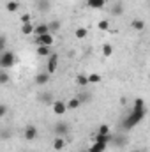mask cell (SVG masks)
<instances>
[{
    "label": "cell",
    "instance_id": "obj_1",
    "mask_svg": "<svg viewBox=\"0 0 150 152\" xmlns=\"http://www.w3.org/2000/svg\"><path fill=\"white\" fill-rule=\"evenodd\" d=\"M145 117H147L145 101H143L141 97H138V99H136V103H134V108H133L131 115L124 120V127H125V129H133V127H136V126L145 118Z\"/></svg>",
    "mask_w": 150,
    "mask_h": 152
},
{
    "label": "cell",
    "instance_id": "obj_2",
    "mask_svg": "<svg viewBox=\"0 0 150 152\" xmlns=\"http://www.w3.org/2000/svg\"><path fill=\"white\" fill-rule=\"evenodd\" d=\"M16 64V55L12 53V51H9V50H5V51H2V55H0V69H9V67H12Z\"/></svg>",
    "mask_w": 150,
    "mask_h": 152
},
{
    "label": "cell",
    "instance_id": "obj_3",
    "mask_svg": "<svg viewBox=\"0 0 150 152\" xmlns=\"http://www.w3.org/2000/svg\"><path fill=\"white\" fill-rule=\"evenodd\" d=\"M34 41H36V44L37 46H53V42H55V36L53 34H42V36H34Z\"/></svg>",
    "mask_w": 150,
    "mask_h": 152
},
{
    "label": "cell",
    "instance_id": "obj_4",
    "mask_svg": "<svg viewBox=\"0 0 150 152\" xmlns=\"http://www.w3.org/2000/svg\"><path fill=\"white\" fill-rule=\"evenodd\" d=\"M57 67H58V55H57V53H51V55L48 57L46 73H48V75H53V73L57 71Z\"/></svg>",
    "mask_w": 150,
    "mask_h": 152
},
{
    "label": "cell",
    "instance_id": "obj_5",
    "mask_svg": "<svg viewBox=\"0 0 150 152\" xmlns=\"http://www.w3.org/2000/svg\"><path fill=\"white\" fill-rule=\"evenodd\" d=\"M51 110H53V113L57 115V117H62V115H66V112H67V106H66L64 101H53L51 103Z\"/></svg>",
    "mask_w": 150,
    "mask_h": 152
},
{
    "label": "cell",
    "instance_id": "obj_6",
    "mask_svg": "<svg viewBox=\"0 0 150 152\" xmlns=\"http://www.w3.org/2000/svg\"><path fill=\"white\" fill-rule=\"evenodd\" d=\"M23 138L28 140V142L36 140V138H37V127H36V126H27L25 131H23Z\"/></svg>",
    "mask_w": 150,
    "mask_h": 152
},
{
    "label": "cell",
    "instance_id": "obj_7",
    "mask_svg": "<svg viewBox=\"0 0 150 152\" xmlns=\"http://www.w3.org/2000/svg\"><path fill=\"white\" fill-rule=\"evenodd\" d=\"M92 142H97V143H103V145H106L108 147V143L111 142V133L110 134H92Z\"/></svg>",
    "mask_w": 150,
    "mask_h": 152
},
{
    "label": "cell",
    "instance_id": "obj_8",
    "mask_svg": "<svg viewBox=\"0 0 150 152\" xmlns=\"http://www.w3.org/2000/svg\"><path fill=\"white\" fill-rule=\"evenodd\" d=\"M50 32V28H48V25L46 23H39L34 27V36H42V34H48Z\"/></svg>",
    "mask_w": 150,
    "mask_h": 152
},
{
    "label": "cell",
    "instance_id": "obj_9",
    "mask_svg": "<svg viewBox=\"0 0 150 152\" xmlns=\"http://www.w3.org/2000/svg\"><path fill=\"white\" fill-rule=\"evenodd\" d=\"M37 55L42 58H48L51 55V48L50 46H37Z\"/></svg>",
    "mask_w": 150,
    "mask_h": 152
},
{
    "label": "cell",
    "instance_id": "obj_10",
    "mask_svg": "<svg viewBox=\"0 0 150 152\" xmlns=\"http://www.w3.org/2000/svg\"><path fill=\"white\" fill-rule=\"evenodd\" d=\"M34 23H25V25H21V34L23 36H34Z\"/></svg>",
    "mask_w": 150,
    "mask_h": 152
},
{
    "label": "cell",
    "instance_id": "obj_11",
    "mask_svg": "<svg viewBox=\"0 0 150 152\" xmlns=\"http://www.w3.org/2000/svg\"><path fill=\"white\" fill-rule=\"evenodd\" d=\"M87 5L92 9H103L106 5V2L104 0H87Z\"/></svg>",
    "mask_w": 150,
    "mask_h": 152
},
{
    "label": "cell",
    "instance_id": "obj_12",
    "mask_svg": "<svg viewBox=\"0 0 150 152\" xmlns=\"http://www.w3.org/2000/svg\"><path fill=\"white\" fill-rule=\"evenodd\" d=\"M64 147H66V140H64L62 136H57V138L53 140V149H55V151H62Z\"/></svg>",
    "mask_w": 150,
    "mask_h": 152
},
{
    "label": "cell",
    "instance_id": "obj_13",
    "mask_svg": "<svg viewBox=\"0 0 150 152\" xmlns=\"http://www.w3.org/2000/svg\"><path fill=\"white\" fill-rule=\"evenodd\" d=\"M50 76L51 75H48V73H41V75L36 76V83H37V85H46V83L50 81Z\"/></svg>",
    "mask_w": 150,
    "mask_h": 152
},
{
    "label": "cell",
    "instance_id": "obj_14",
    "mask_svg": "<svg viewBox=\"0 0 150 152\" xmlns=\"http://www.w3.org/2000/svg\"><path fill=\"white\" fill-rule=\"evenodd\" d=\"M104 151H106V145L97 143V142H92V145L88 147V152H104Z\"/></svg>",
    "mask_w": 150,
    "mask_h": 152
},
{
    "label": "cell",
    "instance_id": "obj_15",
    "mask_svg": "<svg viewBox=\"0 0 150 152\" xmlns=\"http://www.w3.org/2000/svg\"><path fill=\"white\" fill-rule=\"evenodd\" d=\"M5 9H7L9 12H16V11L20 9V4H18L16 0H9V2L5 4Z\"/></svg>",
    "mask_w": 150,
    "mask_h": 152
},
{
    "label": "cell",
    "instance_id": "obj_16",
    "mask_svg": "<svg viewBox=\"0 0 150 152\" xmlns=\"http://www.w3.org/2000/svg\"><path fill=\"white\" fill-rule=\"evenodd\" d=\"M66 106H67V110H76V108H79V106H81V103H79V99H78V97H73L71 101H67V103H66Z\"/></svg>",
    "mask_w": 150,
    "mask_h": 152
},
{
    "label": "cell",
    "instance_id": "obj_17",
    "mask_svg": "<svg viewBox=\"0 0 150 152\" xmlns=\"http://www.w3.org/2000/svg\"><path fill=\"white\" fill-rule=\"evenodd\" d=\"M131 25H133V28H134V30H138V32H141V30L145 28V21H143V20H134Z\"/></svg>",
    "mask_w": 150,
    "mask_h": 152
},
{
    "label": "cell",
    "instance_id": "obj_18",
    "mask_svg": "<svg viewBox=\"0 0 150 152\" xmlns=\"http://www.w3.org/2000/svg\"><path fill=\"white\" fill-rule=\"evenodd\" d=\"M87 80H88V83H99L103 78L99 73H92V75H87Z\"/></svg>",
    "mask_w": 150,
    "mask_h": 152
},
{
    "label": "cell",
    "instance_id": "obj_19",
    "mask_svg": "<svg viewBox=\"0 0 150 152\" xmlns=\"http://www.w3.org/2000/svg\"><path fill=\"white\" fill-rule=\"evenodd\" d=\"M9 80H11L9 73H7L5 69H2V71H0V85H5V83H9Z\"/></svg>",
    "mask_w": 150,
    "mask_h": 152
},
{
    "label": "cell",
    "instance_id": "obj_20",
    "mask_svg": "<svg viewBox=\"0 0 150 152\" xmlns=\"http://www.w3.org/2000/svg\"><path fill=\"white\" fill-rule=\"evenodd\" d=\"M97 28H99V30H103V32L110 30V20H101V21L97 23Z\"/></svg>",
    "mask_w": 150,
    "mask_h": 152
},
{
    "label": "cell",
    "instance_id": "obj_21",
    "mask_svg": "<svg viewBox=\"0 0 150 152\" xmlns=\"http://www.w3.org/2000/svg\"><path fill=\"white\" fill-rule=\"evenodd\" d=\"M76 83H78L79 87H87V85H88L87 75H79V76H76Z\"/></svg>",
    "mask_w": 150,
    "mask_h": 152
},
{
    "label": "cell",
    "instance_id": "obj_22",
    "mask_svg": "<svg viewBox=\"0 0 150 152\" xmlns=\"http://www.w3.org/2000/svg\"><path fill=\"white\" fill-rule=\"evenodd\" d=\"M66 131H67V124H64V122H62V124H58V126L55 127V133H57L58 136H62Z\"/></svg>",
    "mask_w": 150,
    "mask_h": 152
},
{
    "label": "cell",
    "instance_id": "obj_23",
    "mask_svg": "<svg viewBox=\"0 0 150 152\" xmlns=\"http://www.w3.org/2000/svg\"><path fill=\"white\" fill-rule=\"evenodd\" d=\"M87 34H88V32H87V28H83V27H81V28H76V32H74V36L78 39H85Z\"/></svg>",
    "mask_w": 150,
    "mask_h": 152
},
{
    "label": "cell",
    "instance_id": "obj_24",
    "mask_svg": "<svg viewBox=\"0 0 150 152\" xmlns=\"http://www.w3.org/2000/svg\"><path fill=\"white\" fill-rule=\"evenodd\" d=\"M111 53H113V46L111 44H104L103 46V55L104 57H111Z\"/></svg>",
    "mask_w": 150,
    "mask_h": 152
},
{
    "label": "cell",
    "instance_id": "obj_25",
    "mask_svg": "<svg viewBox=\"0 0 150 152\" xmlns=\"http://www.w3.org/2000/svg\"><path fill=\"white\" fill-rule=\"evenodd\" d=\"M48 28H50V34H55V32L60 28V23H58V21H51V23L48 25Z\"/></svg>",
    "mask_w": 150,
    "mask_h": 152
},
{
    "label": "cell",
    "instance_id": "obj_26",
    "mask_svg": "<svg viewBox=\"0 0 150 152\" xmlns=\"http://www.w3.org/2000/svg\"><path fill=\"white\" fill-rule=\"evenodd\" d=\"M97 134H110V126H108V124H101Z\"/></svg>",
    "mask_w": 150,
    "mask_h": 152
},
{
    "label": "cell",
    "instance_id": "obj_27",
    "mask_svg": "<svg viewBox=\"0 0 150 152\" xmlns=\"http://www.w3.org/2000/svg\"><path fill=\"white\" fill-rule=\"evenodd\" d=\"M30 21H32V16H30L28 12L21 16V25H25V23H30Z\"/></svg>",
    "mask_w": 150,
    "mask_h": 152
},
{
    "label": "cell",
    "instance_id": "obj_28",
    "mask_svg": "<svg viewBox=\"0 0 150 152\" xmlns=\"http://www.w3.org/2000/svg\"><path fill=\"white\" fill-rule=\"evenodd\" d=\"M7 112H9V108H7L5 104H0V118H2V117H5Z\"/></svg>",
    "mask_w": 150,
    "mask_h": 152
},
{
    "label": "cell",
    "instance_id": "obj_29",
    "mask_svg": "<svg viewBox=\"0 0 150 152\" xmlns=\"http://www.w3.org/2000/svg\"><path fill=\"white\" fill-rule=\"evenodd\" d=\"M0 51H5V37L0 36Z\"/></svg>",
    "mask_w": 150,
    "mask_h": 152
},
{
    "label": "cell",
    "instance_id": "obj_30",
    "mask_svg": "<svg viewBox=\"0 0 150 152\" xmlns=\"http://www.w3.org/2000/svg\"><path fill=\"white\" fill-rule=\"evenodd\" d=\"M81 152H88V149H85V151H81Z\"/></svg>",
    "mask_w": 150,
    "mask_h": 152
},
{
    "label": "cell",
    "instance_id": "obj_31",
    "mask_svg": "<svg viewBox=\"0 0 150 152\" xmlns=\"http://www.w3.org/2000/svg\"><path fill=\"white\" fill-rule=\"evenodd\" d=\"M134 152H143V151H134Z\"/></svg>",
    "mask_w": 150,
    "mask_h": 152
},
{
    "label": "cell",
    "instance_id": "obj_32",
    "mask_svg": "<svg viewBox=\"0 0 150 152\" xmlns=\"http://www.w3.org/2000/svg\"><path fill=\"white\" fill-rule=\"evenodd\" d=\"M104 2H111V0H104Z\"/></svg>",
    "mask_w": 150,
    "mask_h": 152
}]
</instances>
